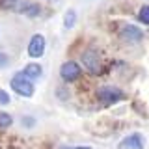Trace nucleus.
I'll list each match as a JSON object with an SVG mask.
<instances>
[{
	"instance_id": "f257e3e1",
	"label": "nucleus",
	"mask_w": 149,
	"mask_h": 149,
	"mask_svg": "<svg viewBox=\"0 0 149 149\" xmlns=\"http://www.w3.org/2000/svg\"><path fill=\"white\" fill-rule=\"evenodd\" d=\"M9 86H11V90L15 91L17 95H21V97H26V99L34 97V91H36L34 90V82H32L22 71L13 74L11 80H9Z\"/></svg>"
},
{
	"instance_id": "f03ea898",
	"label": "nucleus",
	"mask_w": 149,
	"mask_h": 149,
	"mask_svg": "<svg viewBox=\"0 0 149 149\" xmlns=\"http://www.w3.org/2000/svg\"><path fill=\"white\" fill-rule=\"evenodd\" d=\"M95 95H97V101H99L101 104H106V106L116 104V102L125 99V93L116 86H101Z\"/></svg>"
},
{
	"instance_id": "7ed1b4c3",
	"label": "nucleus",
	"mask_w": 149,
	"mask_h": 149,
	"mask_svg": "<svg viewBox=\"0 0 149 149\" xmlns=\"http://www.w3.org/2000/svg\"><path fill=\"white\" fill-rule=\"evenodd\" d=\"M82 60V65L88 69L91 74H99L101 69H102V60H101V54L93 49H86L80 56Z\"/></svg>"
},
{
	"instance_id": "20e7f679",
	"label": "nucleus",
	"mask_w": 149,
	"mask_h": 149,
	"mask_svg": "<svg viewBox=\"0 0 149 149\" xmlns=\"http://www.w3.org/2000/svg\"><path fill=\"white\" fill-rule=\"evenodd\" d=\"M80 74H82V67L78 65V62H74V60H67V62H63L60 65V77H62V80H65V82L78 80Z\"/></svg>"
},
{
	"instance_id": "39448f33",
	"label": "nucleus",
	"mask_w": 149,
	"mask_h": 149,
	"mask_svg": "<svg viewBox=\"0 0 149 149\" xmlns=\"http://www.w3.org/2000/svg\"><path fill=\"white\" fill-rule=\"evenodd\" d=\"M45 49H47V39L43 34H34L30 37V41H28V49L26 52L30 56L32 60H37L41 58V56L45 54Z\"/></svg>"
},
{
	"instance_id": "423d86ee",
	"label": "nucleus",
	"mask_w": 149,
	"mask_h": 149,
	"mask_svg": "<svg viewBox=\"0 0 149 149\" xmlns=\"http://www.w3.org/2000/svg\"><path fill=\"white\" fill-rule=\"evenodd\" d=\"M119 37L123 41H127V43H138V41L143 39V32L140 30L136 24H130V22H127V24L121 26Z\"/></svg>"
},
{
	"instance_id": "0eeeda50",
	"label": "nucleus",
	"mask_w": 149,
	"mask_h": 149,
	"mask_svg": "<svg viewBox=\"0 0 149 149\" xmlns=\"http://www.w3.org/2000/svg\"><path fill=\"white\" fill-rule=\"evenodd\" d=\"M143 136L138 132L134 134H129L127 138H123L119 142V149H143Z\"/></svg>"
},
{
	"instance_id": "6e6552de",
	"label": "nucleus",
	"mask_w": 149,
	"mask_h": 149,
	"mask_svg": "<svg viewBox=\"0 0 149 149\" xmlns=\"http://www.w3.org/2000/svg\"><path fill=\"white\" fill-rule=\"evenodd\" d=\"M21 15H26V17H30V19L39 17V15H41V6H39L37 2L26 0V4H24V6H22V9H21Z\"/></svg>"
},
{
	"instance_id": "1a4fd4ad",
	"label": "nucleus",
	"mask_w": 149,
	"mask_h": 149,
	"mask_svg": "<svg viewBox=\"0 0 149 149\" xmlns=\"http://www.w3.org/2000/svg\"><path fill=\"white\" fill-rule=\"evenodd\" d=\"M22 73L26 74L30 80H37V78L43 74V67H41L37 62H32V63H28L24 69H22Z\"/></svg>"
},
{
	"instance_id": "9d476101",
	"label": "nucleus",
	"mask_w": 149,
	"mask_h": 149,
	"mask_svg": "<svg viewBox=\"0 0 149 149\" xmlns=\"http://www.w3.org/2000/svg\"><path fill=\"white\" fill-rule=\"evenodd\" d=\"M77 19H78L77 11H74L73 8H69L67 11L63 13V28H65V30H71V28L77 24Z\"/></svg>"
},
{
	"instance_id": "9b49d317",
	"label": "nucleus",
	"mask_w": 149,
	"mask_h": 149,
	"mask_svg": "<svg viewBox=\"0 0 149 149\" xmlns=\"http://www.w3.org/2000/svg\"><path fill=\"white\" fill-rule=\"evenodd\" d=\"M24 2H26V0H0V4H2L4 8H6V9H11V11H15V13H21Z\"/></svg>"
},
{
	"instance_id": "f8f14e48",
	"label": "nucleus",
	"mask_w": 149,
	"mask_h": 149,
	"mask_svg": "<svg viewBox=\"0 0 149 149\" xmlns=\"http://www.w3.org/2000/svg\"><path fill=\"white\" fill-rule=\"evenodd\" d=\"M13 125V118L8 112H0V129H9Z\"/></svg>"
},
{
	"instance_id": "ddd939ff",
	"label": "nucleus",
	"mask_w": 149,
	"mask_h": 149,
	"mask_svg": "<svg viewBox=\"0 0 149 149\" xmlns=\"http://www.w3.org/2000/svg\"><path fill=\"white\" fill-rule=\"evenodd\" d=\"M138 21L142 24H149V6H142L138 11Z\"/></svg>"
},
{
	"instance_id": "4468645a",
	"label": "nucleus",
	"mask_w": 149,
	"mask_h": 149,
	"mask_svg": "<svg viewBox=\"0 0 149 149\" xmlns=\"http://www.w3.org/2000/svg\"><path fill=\"white\" fill-rule=\"evenodd\" d=\"M9 63H11V60H9V56H8L6 52H0V69L8 67Z\"/></svg>"
},
{
	"instance_id": "2eb2a0df",
	"label": "nucleus",
	"mask_w": 149,
	"mask_h": 149,
	"mask_svg": "<svg viewBox=\"0 0 149 149\" xmlns=\"http://www.w3.org/2000/svg\"><path fill=\"white\" fill-rule=\"evenodd\" d=\"M9 102H11V99H9V93L4 91V90H0V104H9Z\"/></svg>"
},
{
	"instance_id": "dca6fc26",
	"label": "nucleus",
	"mask_w": 149,
	"mask_h": 149,
	"mask_svg": "<svg viewBox=\"0 0 149 149\" xmlns=\"http://www.w3.org/2000/svg\"><path fill=\"white\" fill-rule=\"evenodd\" d=\"M22 123H24V125H28V127H30V125H32V123H36V121H32V118H30V116H26V118H24V121H22Z\"/></svg>"
},
{
	"instance_id": "f3484780",
	"label": "nucleus",
	"mask_w": 149,
	"mask_h": 149,
	"mask_svg": "<svg viewBox=\"0 0 149 149\" xmlns=\"http://www.w3.org/2000/svg\"><path fill=\"white\" fill-rule=\"evenodd\" d=\"M71 149H91L90 146H78V147H71Z\"/></svg>"
}]
</instances>
